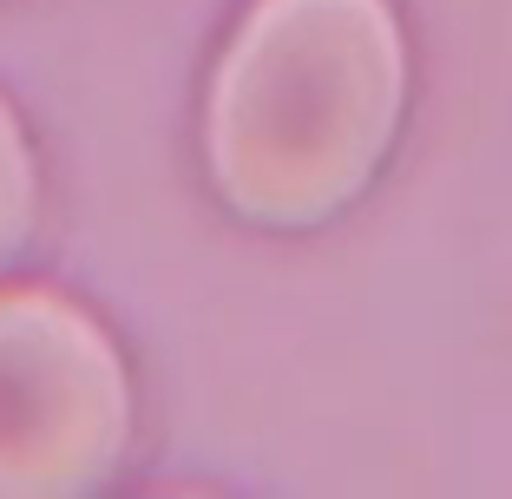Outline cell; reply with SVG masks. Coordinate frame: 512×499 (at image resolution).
<instances>
[{"label": "cell", "mask_w": 512, "mask_h": 499, "mask_svg": "<svg viewBox=\"0 0 512 499\" xmlns=\"http://www.w3.org/2000/svg\"><path fill=\"white\" fill-rule=\"evenodd\" d=\"M407 99L388 0H250L204 99V152L250 224L309 230L368 191Z\"/></svg>", "instance_id": "cell-1"}, {"label": "cell", "mask_w": 512, "mask_h": 499, "mask_svg": "<svg viewBox=\"0 0 512 499\" xmlns=\"http://www.w3.org/2000/svg\"><path fill=\"white\" fill-rule=\"evenodd\" d=\"M132 440V381L99 316L40 283L0 289V499L106 486Z\"/></svg>", "instance_id": "cell-2"}, {"label": "cell", "mask_w": 512, "mask_h": 499, "mask_svg": "<svg viewBox=\"0 0 512 499\" xmlns=\"http://www.w3.org/2000/svg\"><path fill=\"white\" fill-rule=\"evenodd\" d=\"M33 197H40V178H33V152H27V132H20L14 106L0 99V263L20 250L33 224Z\"/></svg>", "instance_id": "cell-3"}]
</instances>
